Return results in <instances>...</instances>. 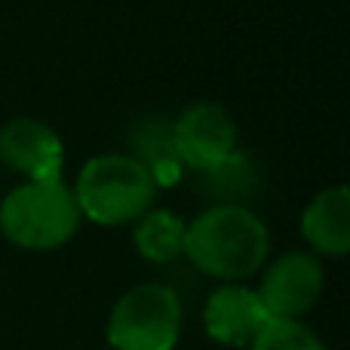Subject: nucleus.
Listing matches in <instances>:
<instances>
[{"instance_id":"1","label":"nucleus","mask_w":350,"mask_h":350,"mask_svg":"<svg viewBox=\"0 0 350 350\" xmlns=\"http://www.w3.org/2000/svg\"><path fill=\"white\" fill-rule=\"evenodd\" d=\"M271 234L246 206H209L185 230V255L215 280H246L267 261Z\"/></svg>"},{"instance_id":"2","label":"nucleus","mask_w":350,"mask_h":350,"mask_svg":"<svg viewBox=\"0 0 350 350\" xmlns=\"http://www.w3.org/2000/svg\"><path fill=\"white\" fill-rule=\"evenodd\" d=\"M71 191L83 218L120 228L154 209L157 181L129 154H98L83 163Z\"/></svg>"},{"instance_id":"3","label":"nucleus","mask_w":350,"mask_h":350,"mask_svg":"<svg viewBox=\"0 0 350 350\" xmlns=\"http://www.w3.org/2000/svg\"><path fill=\"white\" fill-rule=\"evenodd\" d=\"M80 209L62 178L25 181L0 200V234L18 249L49 252L77 234Z\"/></svg>"},{"instance_id":"4","label":"nucleus","mask_w":350,"mask_h":350,"mask_svg":"<svg viewBox=\"0 0 350 350\" xmlns=\"http://www.w3.org/2000/svg\"><path fill=\"white\" fill-rule=\"evenodd\" d=\"M178 335L181 301L163 283L133 286L108 317V345L114 350H172Z\"/></svg>"},{"instance_id":"5","label":"nucleus","mask_w":350,"mask_h":350,"mask_svg":"<svg viewBox=\"0 0 350 350\" xmlns=\"http://www.w3.org/2000/svg\"><path fill=\"white\" fill-rule=\"evenodd\" d=\"M326 289V271L314 252H283L255 289L271 320H301Z\"/></svg>"},{"instance_id":"6","label":"nucleus","mask_w":350,"mask_h":350,"mask_svg":"<svg viewBox=\"0 0 350 350\" xmlns=\"http://www.w3.org/2000/svg\"><path fill=\"white\" fill-rule=\"evenodd\" d=\"M175 148L185 166L212 170L237 151V126L230 114L215 102H193L172 123Z\"/></svg>"},{"instance_id":"7","label":"nucleus","mask_w":350,"mask_h":350,"mask_svg":"<svg viewBox=\"0 0 350 350\" xmlns=\"http://www.w3.org/2000/svg\"><path fill=\"white\" fill-rule=\"evenodd\" d=\"M0 163L25 181H53L62 178L65 145L46 123L18 117L0 129Z\"/></svg>"},{"instance_id":"8","label":"nucleus","mask_w":350,"mask_h":350,"mask_svg":"<svg viewBox=\"0 0 350 350\" xmlns=\"http://www.w3.org/2000/svg\"><path fill=\"white\" fill-rule=\"evenodd\" d=\"M271 320L261 308L255 289L243 283H224L209 295L203 308L206 335L228 347H249V341L258 335V329Z\"/></svg>"},{"instance_id":"9","label":"nucleus","mask_w":350,"mask_h":350,"mask_svg":"<svg viewBox=\"0 0 350 350\" xmlns=\"http://www.w3.org/2000/svg\"><path fill=\"white\" fill-rule=\"evenodd\" d=\"M301 237L317 255L341 258L350 252V191L332 185L320 191L301 212Z\"/></svg>"},{"instance_id":"10","label":"nucleus","mask_w":350,"mask_h":350,"mask_svg":"<svg viewBox=\"0 0 350 350\" xmlns=\"http://www.w3.org/2000/svg\"><path fill=\"white\" fill-rule=\"evenodd\" d=\"M185 230L187 221L170 209H148L135 221L133 243L139 255L151 265H170L178 255H185Z\"/></svg>"},{"instance_id":"11","label":"nucleus","mask_w":350,"mask_h":350,"mask_svg":"<svg viewBox=\"0 0 350 350\" xmlns=\"http://www.w3.org/2000/svg\"><path fill=\"white\" fill-rule=\"evenodd\" d=\"M129 157H135L154 175L157 187L172 185L185 166L178 157V148H175L172 126H166V123H148L145 129H139L135 133V154H129Z\"/></svg>"},{"instance_id":"12","label":"nucleus","mask_w":350,"mask_h":350,"mask_svg":"<svg viewBox=\"0 0 350 350\" xmlns=\"http://www.w3.org/2000/svg\"><path fill=\"white\" fill-rule=\"evenodd\" d=\"M209 178V197H215V206H243L240 200L252 197L258 191V178H255V166L243 154H230L228 160L215 163L212 170H203Z\"/></svg>"},{"instance_id":"13","label":"nucleus","mask_w":350,"mask_h":350,"mask_svg":"<svg viewBox=\"0 0 350 350\" xmlns=\"http://www.w3.org/2000/svg\"><path fill=\"white\" fill-rule=\"evenodd\" d=\"M249 350H329L326 341L301 320H267L258 329Z\"/></svg>"}]
</instances>
